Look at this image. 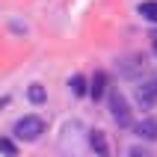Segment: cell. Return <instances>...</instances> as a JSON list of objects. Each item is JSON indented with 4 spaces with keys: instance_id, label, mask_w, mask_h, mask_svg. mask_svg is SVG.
<instances>
[{
    "instance_id": "1",
    "label": "cell",
    "mask_w": 157,
    "mask_h": 157,
    "mask_svg": "<svg viewBox=\"0 0 157 157\" xmlns=\"http://www.w3.org/2000/svg\"><path fill=\"white\" fill-rule=\"evenodd\" d=\"M107 101H110V113H113L116 124L119 128H133V113H131V104L124 101V95L119 92V89H110L107 92Z\"/></svg>"
},
{
    "instance_id": "2",
    "label": "cell",
    "mask_w": 157,
    "mask_h": 157,
    "mask_svg": "<svg viewBox=\"0 0 157 157\" xmlns=\"http://www.w3.org/2000/svg\"><path fill=\"white\" fill-rule=\"evenodd\" d=\"M12 133H15V140H21V142H36L44 133V122L39 119V116H24V119L15 122Z\"/></svg>"
},
{
    "instance_id": "3",
    "label": "cell",
    "mask_w": 157,
    "mask_h": 157,
    "mask_svg": "<svg viewBox=\"0 0 157 157\" xmlns=\"http://www.w3.org/2000/svg\"><path fill=\"white\" fill-rule=\"evenodd\" d=\"M136 104L142 110H148V107L157 104V77H148V80H142L140 86H136Z\"/></svg>"
},
{
    "instance_id": "4",
    "label": "cell",
    "mask_w": 157,
    "mask_h": 157,
    "mask_svg": "<svg viewBox=\"0 0 157 157\" xmlns=\"http://www.w3.org/2000/svg\"><path fill=\"white\" fill-rule=\"evenodd\" d=\"M133 133L145 142H154L157 140V119H142L140 124H133Z\"/></svg>"
},
{
    "instance_id": "5",
    "label": "cell",
    "mask_w": 157,
    "mask_h": 157,
    "mask_svg": "<svg viewBox=\"0 0 157 157\" xmlns=\"http://www.w3.org/2000/svg\"><path fill=\"white\" fill-rule=\"evenodd\" d=\"M89 95L95 98V101L107 95V71H95V77L89 83Z\"/></svg>"
},
{
    "instance_id": "6",
    "label": "cell",
    "mask_w": 157,
    "mask_h": 157,
    "mask_svg": "<svg viewBox=\"0 0 157 157\" xmlns=\"http://www.w3.org/2000/svg\"><path fill=\"white\" fill-rule=\"evenodd\" d=\"M89 145H92V151H95L98 157H107L110 154V145H107V136L101 131H92L89 133Z\"/></svg>"
},
{
    "instance_id": "7",
    "label": "cell",
    "mask_w": 157,
    "mask_h": 157,
    "mask_svg": "<svg viewBox=\"0 0 157 157\" xmlns=\"http://www.w3.org/2000/svg\"><path fill=\"white\" fill-rule=\"evenodd\" d=\"M68 86H71V92H74L77 98H83V95L89 92V83H86V77H83V74H74V77L68 80Z\"/></svg>"
},
{
    "instance_id": "8",
    "label": "cell",
    "mask_w": 157,
    "mask_h": 157,
    "mask_svg": "<svg viewBox=\"0 0 157 157\" xmlns=\"http://www.w3.org/2000/svg\"><path fill=\"white\" fill-rule=\"evenodd\" d=\"M140 15L145 18V21H154L157 24V0H142L140 3Z\"/></svg>"
},
{
    "instance_id": "9",
    "label": "cell",
    "mask_w": 157,
    "mask_h": 157,
    "mask_svg": "<svg viewBox=\"0 0 157 157\" xmlns=\"http://www.w3.org/2000/svg\"><path fill=\"white\" fill-rule=\"evenodd\" d=\"M27 98H30V104H44V101H48V92H44V86L33 83V86L27 89Z\"/></svg>"
},
{
    "instance_id": "10",
    "label": "cell",
    "mask_w": 157,
    "mask_h": 157,
    "mask_svg": "<svg viewBox=\"0 0 157 157\" xmlns=\"http://www.w3.org/2000/svg\"><path fill=\"white\" fill-rule=\"evenodd\" d=\"M142 65H145L142 56H133V59H128L122 65V74H124V77H133V74H140V71H142Z\"/></svg>"
},
{
    "instance_id": "11",
    "label": "cell",
    "mask_w": 157,
    "mask_h": 157,
    "mask_svg": "<svg viewBox=\"0 0 157 157\" xmlns=\"http://www.w3.org/2000/svg\"><path fill=\"white\" fill-rule=\"evenodd\" d=\"M0 154H6V157H18L15 142H12V140H6V136H0Z\"/></svg>"
},
{
    "instance_id": "12",
    "label": "cell",
    "mask_w": 157,
    "mask_h": 157,
    "mask_svg": "<svg viewBox=\"0 0 157 157\" xmlns=\"http://www.w3.org/2000/svg\"><path fill=\"white\" fill-rule=\"evenodd\" d=\"M128 157H151V151H145V148H131V151H128Z\"/></svg>"
},
{
    "instance_id": "13",
    "label": "cell",
    "mask_w": 157,
    "mask_h": 157,
    "mask_svg": "<svg viewBox=\"0 0 157 157\" xmlns=\"http://www.w3.org/2000/svg\"><path fill=\"white\" fill-rule=\"evenodd\" d=\"M151 48H154V56H157V30H154V36H151Z\"/></svg>"
}]
</instances>
